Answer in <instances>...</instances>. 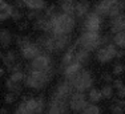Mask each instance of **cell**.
Segmentation results:
<instances>
[{
    "mask_svg": "<svg viewBox=\"0 0 125 114\" xmlns=\"http://www.w3.org/2000/svg\"><path fill=\"white\" fill-rule=\"evenodd\" d=\"M49 23L52 36L71 35L73 27H75V16H69V15L59 12V13L53 15L52 17H49Z\"/></svg>",
    "mask_w": 125,
    "mask_h": 114,
    "instance_id": "6da1fadb",
    "label": "cell"
},
{
    "mask_svg": "<svg viewBox=\"0 0 125 114\" xmlns=\"http://www.w3.org/2000/svg\"><path fill=\"white\" fill-rule=\"evenodd\" d=\"M108 40V36H100V33H94V32H83L77 38L76 45L81 49L91 52V50H97L101 47H105L106 44H109Z\"/></svg>",
    "mask_w": 125,
    "mask_h": 114,
    "instance_id": "7a4b0ae2",
    "label": "cell"
},
{
    "mask_svg": "<svg viewBox=\"0 0 125 114\" xmlns=\"http://www.w3.org/2000/svg\"><path fill=\"white\" fill-rule=\"evenodd\" d=\"M53 76V68H51L47 72H29L25 76V85L28 88L32 89H43L47 84L49 82V80Z\"/></svg>",
    "mask_w": 125,
    "mask_h": 114,
    "instance_id": "3957f363",
    "label": "cell"
},
{
    "mask_svg": "<svg viewBox=\"0 0 125 114\" xmlns=\"http://www.w3.org/2000/svg\"><path fill=\"white\" fill-rule=\"evenodd\" d=\"M71 85H72V88L75 89L76 92L84 93L85 90H88V89L91 90L92 85H93V77H92L91 72L83 69V70L77 74L76 78L71 82Z\"/></svg>",
    "mask_w": 125,
    "mask_h": 114,
    "instance_id": "277c9868",
    "label": "cell"
},
{
    "mask_svg": "<svg viewBox=\"0 0 125 114\" xmlns=\"http://www.w3.org/2000/svg\"><path fill=\"white\" fill-rule=\"evenodd\" d=\"M117 47L113 43L106 44L105 47H101L100 49H97L96 52V58L97 61L101 64H105V62L112 61L113 58H116V53H117Z\"/></svg>",
    "mask_w": 125,
    "mask_h": 114,
    "instance_id": "5b68a950",
    "label": "cell"
},
{
    "mask_svg": "<svg viewBox=\"0 0 125 114\" xmlns=\"http://www.w3.org/2000/svg\"><path fill=\"white\" fill-rule=\"evenodd\" d=\"M51 66V57L48 53H41L29 64V72H47Z\"/></svg>",
    "mask_w": 125,
    "mask_h": 114,
    "instance_id": "8992f818",
    "label": "cell"
},
{
    "mask_svg": "<svg viewBox=\"0 0 125 114\" xmlns=\"http://www.w3.org/2000/svg\"><path fill=\"white\" fill-rule=\"evenodd\" d=\"M68 106H69V109L73 110V112L81 113L83 110L88 106V101H87L85 94L81 92H73L72 95H71V98H69V101H68Z\"/></svg>",
    "mask_w": 125,
    "mask_h": 114,
    "instance_id": "52a82bcc",
    "label": "cell"
},
{
    "mask_svg": "<svg viewBox=\"0 0 125 114\" xmlns=\"http://www.w3.org/2000/svg\"><path fill=\"white\" fill-rule=\"evenodd\" d=\"M101 28V17L94 12H91L85 16V20L83 23V32H94L99 33Z\"/></svg>",
    "mask_w": 125,
    "mask_h": 114,
    "instance_id": "ba28073f",
    "label": "cell"
},
{
    "mask_svg": "<svg viewBox=\"0 0 125 114\" xmlns=\"http://www.w3.org/2000/svg\"><path fill=\"white\" fill-rule=\"evenodd\" d=\"M72 93H73L72 85H71L69 82H67V81H61V82H59V85L56 86L55 93H53L52 97L57 98V100H60V101H64V102H68L71 95H72Z\"/></svg>",
    "mask_w": 125,
    "mask_h": 114,
    "instance_id": "9c48e42d",
    "label": "cell"
},
{
    "mask_svg": "<svg viewBox=\"0 0 125 114\" xmlns=\"http://www.w3.org/2000/svg\"><path fill=\"white\" fill-rule=\"evenodd\" d=\"M81 70H83V65L79 64V62H73V64L68 65V66L65 68L64 70H62V72H64L65 81L71 84V82H72V81L77 77V74H79Z\"/></svg>",
    "mask_w": 125,
    "mask_h": 114,
    "instance_id": "30bf717a",
    "label": "cell"
},
{
    "mask_svg": "<svg viewBox=\"0 0 125 114\" xmlns=\"http://www.w3.org/2000/svg\"><path fill=\"white\" fill-rule=\"evenodd\" d=\"M41 49L37 47V44L36 43H31L29 45H27L21 49V56H23V58H25V60H35L39 55H41Z\"/></svg>",
    "mask_w": 125,
    "mask_h": 114,
    "instance_id": "8fae6325",
    "label": "cell"
},
{
    "mask_svg": "<svg viewBox=\"0 0 125 114\" xmlns=\"http://www.w3.org/2000/svg\"><path fill=\"white\" fill-rule=\"evenodd\" d=\"M52 36V35H51ZM53 37V45H55V52L59 50H65L67 47L71 43V35H59V36H52Z\"/></svg>",
    "mask_w": 125,
    "mask_h": 114,
    "instance_id": "7c38bea8",
    "label": "cell"
},
{
    "mask_svg": "<svg viewBox=\"0 0 125 114\" xmlns=\"http://www.w3.org/2000/svg\"><path fill=\"white\" fill-rule=\"evenodd\" d=\"M76 50H77V45H72L65 50V53L62 55V58H61V69L62 70H64L68 65H71V64L75 62Z\"/></svg>",
    "mask_w": 125,
    "mask_h": 114,
    "instance_id": "4fadbf2b",
    "label": "cell"
},
{
    "mask_svg": "<svg viewBox=\"0 0 125 114\" xmlns=\"http://www.w3.org/2000/svg\"><path fill=\"white\" fill-rule=\"evenodd\" d=\"M125 31V13H121L118 16L113 17L111 20V32L112 33H118V32Z\"/></svg>",
    "mask_w": 125,
    "mask_h": 114,
    "instance_id": "5bb4252c",
    "label": "cell"
},
{
    "mask_svg": "<svg viewBox=\"0 0 125 114\" xmlns=\"http://www.w3.org/2000/svg\"><path fill=\"white\" fill-rule=\"evenodd\" d=\"M111 7H112V1H111V0H104V1H99V3H96V5H94V11H93V12H94L96 15H99L100 17L108 16Z\"/></svg>",
    "mask_w": 125,
    "mask_h": 114,
    "instance_id": "9a60e30c",
    "label": "cell"
},
{
    "mask_svg": "<svg viewBox=\"0 0 125 114\" xmlns=\"http://www.w3.org/2000/svg\"><path fill=\"white\" fill-rule=\"evenodd\" d=\"M47 3L43 0H25L24 1V7H27L29 11L33 12H41L45 8Z\"/></svg>",
    "mask_w": 125,
    "mask_h": 114,
    "instance_id": "2e32d148",
    "label": "cell"
},
{
    "mask_svg": "<svg viewBox=\"0 0 125 114\" xmlns=\"http://www.w3.org/2000/svg\"><path fill=\"white\" fill-rule=\"evenodd\" d=\"M3 62H4V65L7 66L8 69L12 68L15 64H17V55L15 50H7V52L4 53V56H3Z\"/></svg>",
    "mask_w": 125,
    "mask_h": 114,
    "instance_id": "e0dca14e",
    "label": "cell"
},
{
    "mask_svg": "<svg viewBox=\"0 0 125 114\" xmlns=\"http://www.w3.org/2000/svg\"><path fill=\"white\" fill-rule=\"evenodd\" d=\"M12 33L10 32V29L7 28H1L0 29V45L3 48H7L11 45L12 43Z\"/></svg>",
    "mask_w": 125,
    "mask_h": 114,
    "instance_id": "ac0fdd59",
    "label": "cell"
},
{
    "mask_svg": "<svg viewBox=\"0 0 125 114\" xmlns=\"http://www.w3.org/2000/svg\"><path fill=\"white\" fill-rule=\"evenodd\" d=\"M61 7V13L69 15V16H75L76 11V1H71V0H64L60 3Z\"/></svg>",
    "mask_w": 125,
    "mask_h": 114,
    "instance_id": "d6986e66",
    "label": "cell"
},
{
    "mask_svg": "<svg viewBox=\"0 0 125 114\" xmlns=\"http://www.w3.org/2000/svg\"><path fill=\"white\" fill-rule=\"evenodd\" d=\"M89 10V3L88 1H77L76 3V11H75V16L76 17H84L88 15Z\"/></svg>",
    "mask_w": 125,
    "mask_h": 114,
    "instance_id": "ffe728a7",
    "label": "cell"
},
{
    "mask_svg": "<svg viewBox=\"0 0 125 114\" xmlns=\"http://www.w3.org/2000/svg\"><path fill=\"white\" fill-rule=\"evenodd\" d=\"M89 53L91 52H88V50H85V49H77L76 50V56H75V62H79V64H81V65H84V64H87V61L89 60Z\"/></svg>",
    "mask_w": 125,
    "mask_h": 114,
    "instance_id": "44dd1931",
    "label": "cell"
},
{
    "mask_svg": "<svg viewBox=\"0 0 125 114\" xmlns=\"http://www.w3.org/2000/svg\"><path fill=\"white\" fill-rule=\"evenodd\" d=\"M88 98L91 104H97L103 100V94H101V90L97 88H92L88 93Z\"/></svg>",
    "mask_w": 125,
    "mask_h": 114,
    "instance_id": "7402d4cb",
    "label": "cell"
},
{
    "mask_svg": "<svg viewBox=\"0 0 125 114\" xmlns=\"http://www.w3.org/2000/svg\"><path fill=\"white\" fill-rule=\"evenodd\" d=\"M112 41H113V44H115L116 47H118V48H121V49H124V48H125V31L116 33L115 36H113Z\"/></svg>",
    "mask_w": 125,
    "mask_h": 114,
    "instance_id": "603a6c76",
    "label": "cell"
},
{
    "mask_svg": "<svg viewBox=\"0 0 125 114\" xmlns=\"http://www.w3.org/2000/svg\"><path fill=\"white\" fill-rule=\"evenodd\" d=\"M5 88L10 90V93H15L19 95V93L21 92V84H15L10 78H7L5 80Z\"/></svg>",
    "mask_w": 125,
    "mask_h": 114,
    "instance_id": "cb8c5ba5",
    "label": "cell"
},
{
    "mask_svg": "<svg viewBox=\"0 0 125 114\" xmlns=\"http://www.w3.org/2000/svg\"><path fill=\"white\" fill-rule=\"evenodd\" d=\"M100 90H101V94H103V98H105V100L112 98L113 94H115V88H113L112 85H106V84L100 89Z\"/></svg>",
    "mask_w": 125,
    "mask_h": 114,
    "instance_id": "d4e9b609",
    "label": "cell"
},
{
    "mask_svg": "<svg viewBox=\"0 0 125 114\" xmlns=\"http://www.w3.org/2000/svg\"><path fill=\"white\" fill-rule=\"evenodd\" d=\"M12 82L15 84H21V81H24L25 80V74L23 73L21 70H19V72H13V73H11L10 74V77H8Z\"/></svg>",
    "mask_w": 125,
    "mask_h": 114,
    "instance_id": "484cf974",
    "label": "cell"
},
{
    "mask_svg": "<svg viewBox=\"0 0 125 114\" xmlns=\"http://www.w3.org/2000/svg\"><path fill=\"white\" fill-rule=\"evenodd\" d=\"M81 114H101V109L94 104H88V106L83 110Z\"/></svg>",
    "mask_w": 125,
    "mask_h": 114,
    "instance_id": "4316f807",
    "label": "cell"
},
{
    "mask_svg": "<svg viewBox=\"0 0 125 114\" xmlns=\"http://www.w3.org/2000/svg\"><path fill=\"white\" fill-rule=\"evenodd\" d=\"M16 44L17 47H20L23 49L24 47L31 44V37L29 36H19V37H16Z\"/></svg>",
    "mask_w": 125,
    "mask_h": 114,
    "instance_id": "83f0119b",
    "label": "cell"
},
{
    "mask_svg": "<svg viewBox=\"0 0 125 114\" xmlns=\"http://www.w3.org/2000/svg\"><path fill=\"white\" fill-rule=\"evenodd\" d=\"M112 73L115 74V76H120V74L125 73V65L123 64V62H116L115 66H113Z\"/></svg>",
    "mask_w": 125,
    "mask_h": 114,
    "instance_id": "f1b7e54d",
    "label": "cell"
},
{
    "mask_svg": "<svg viewBox=\"0 0 125 114\" xmlns=\"http://www.w3.org/2000/svg\"><path fill=\"white\" fill-rule=\"evenodd\" d=\"M16 100H17V94H15V93H10V92H8L7 94L4 95V102L7 104V105L13 104Z\"/></svg>",
    "mask_w": 125,
    "mask_h": 114,
    "instance_id": "f546056e",
    "label": "cell"
},
{
    "mask_svg": "<svg viewBox=\"0 0 125 114\" xmlns=\"http://www.w3.org/2000/svg\"><path fill=\"white\" fill-rule=\"evenodd\" d=\"M11 19H12L13 21H21V19H23V13L20 12L19 8H15V10H13L12 15H11Z\"/></svg>",
    "mask_w": 125,
    "mask_h": 114,
    "instance_id": "4dcf8cb0",
    "label": "cell"
},
{
    "mask_svg": "<svg viewBox=\"0 0 125 114\" xmlns=\"http://www.w3.org/2000/svg\"><path fill=\"white\" fill-rule=\"evenodd\" d=\"M15 114H32V113L29 112V110L25 107V105L21 102V104L19 105V106H17V109L15 110Z\"/></svg>",
    "mask_w": 125,
    "mask_h": 114,
    "instance_id": "1f68e13d",
    "label": "cell"
},
{
    "mask_svg": "<svg viewBox=\"0 0 125 114\" xmlns=\"http://www.w3.org/2000/svg\"><path fill=\"white\" fill-rule=\"evenodd\" d=\"M101 78H103V81L106 84V85H109L111 82H113V78H112V76L109 73H103V76H101Z\"/></svg>",
    "mask_w": 125,
    "mask_h": 114,
    "instance_id": "d6a6232c",
    "label": "cell"
},
{
    "mask_svg": "<svg viewBox=\"0 0 125 114\" xmlns=\"http://www.w3.org/2000/svg\"><path fill=\"white\" fill-rule=\"evenodd\" d=\"M117 95L120 100H125V85L123 86V88L117 89Z\"/></svg>",
    "mask_w": 125,
    "mask_h": 114,
    "instance_id": "836d02e7",
    "label": "cell"
},
{
    "mask_svg": "<svg viewBox=\"0 0 125 114\" xmlns=\"http://www.w3.org/2000/svg\"><path fill=\"white\" fill-rule=\"evenodd\" d=\"M123 86H124V82L121 80L117 78V80L113 81V88H116V90H117V89H120V88H123Z\"/></svg>",
    "mask_w": 125,
    "mask_h": 114,
    "instance_id": "e575fe53",
    "label": "cell"
},
{
    "mask_svg": "<svg viewBox=\"0 0 125 114\" xmlns=\"http://www.w3.org/2000/svg\"><path fill=\"white\" fill-rule=\"evenodd\" d=\"M124 56H125L124 50H117V53H116V58H123Z\"/></svg>",
    "mask_w": 125,
    "mask_h": 114,
    "instance_id": "d590c367",
    "label": "cell"
},
{
    "mask_svg": "<svg viewBox=\"0 0 125 114\" xmlns=\"http://www.w3.org/2000/svg\"><path fill=\"white\" fill-rule=\"evenodd\" d=\"M27 27H28V21H24V23H21L19 25V29L20 31H21V29H24V28H27Z\"/></svg>",
    "mask_w": 125,
    "mask_h": 114,
    "instance_id": "8d00e7d4",
    "label": "cell"
},
{
    "mask_svg": "<svg viewBox=\"0 0 125 114\" xmlns=\"http://www.w3.org/2000/svg\"><path fill=\"white\" fill-rule=\"evenodd\" d=\"M8 113V110L5 109V107H3V109H0V114H7Z\"/></svg>",
    "mask_w": 125,
    "mask_h": 114,
    "instance_id": "74e56055",
    "label": "cell"
},
{
    "mask_svg": "<svg viewBox=\"0 0 125 114\" xmlns=\"http://www.w3.org/2000/svg\"><path fill=\"white\" fill-rule=\"evenodd\" d=\"M3 74H4V69H3V68H0V77H1Z\"/></svg>",
    "mask_w": 125,
    "mask_h": 114,
    "instance_id": "f35d334b",
    "label": "cell"
},
{
    "mask_svg": "<svg viewBox=\"0 0 125 114\" xmlns=\"http://www.w3.org/2000/svg\"><path fill=\"white\" fill-rule=\"evenodd\" d=\"M3 56H4V53H3L1 50H0V60H3Z\"/></svg>",
    "mask_w": 125,
    "mask_h": 114,
    "instance_id": "ab89813d",
    "label": "cell"
}]
</instances>
